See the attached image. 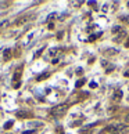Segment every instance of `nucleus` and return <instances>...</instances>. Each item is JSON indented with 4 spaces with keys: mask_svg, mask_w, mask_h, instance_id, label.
<instances>
[{
    "mask_svg": "<svg viewBox=\"0 0 129 134\" xmlns=\"http://www.w3.org/2000/svg\"><path fill=\"white\" fill-rule=\"evenodd\" d=\"M67 111H68V105L63 104V105H57V107H54V108L50 111V113H51L53 116H56V117H60V116L65 115Z\"/></svg>",
    "mask_w": 129,
    "mask_h": 134,
    "instance_id": "obj_1",
    "label": "nucleus"
},
{
    "mask_svg": "<svg viewBox=\"0 0 129 134\" xmlns=\"http://www.w3.org/2000/svg\"><path fill=\"white\" fill-rule=\"evenodd\" d=\"M128 133H129L128 124H117L111 131V134H128Z\"/></svg>",
    "mask_w": 129,
    "mask_h": 134,
    "instance_id": "obj_2",
    "label": "nucleus"
},
{
    "mask_svg": "<svg viewBox=\"0 0 129 134\" xmlns=\"http://www.w3.org/2000/svg\"><path fill=\"white\" fill-rule=\"evenodd\" d=\"M11 55H13L11 50H10V48H6V50H4V54H3V59H4V61H9L11 58Z\"/></svg>",
    "mask_w": 129,
    "mask_h": 134,
    "instance_id": "obj_3",
    "label": "nucleus"
},
{
    "mask_svg": "<svg viewBox=\"0 0 129 134\" xmlns=\"http://www.w3.org/2000/svg\"><path fill=\"white\" fill-rule=\"evenodd\" d=\"M19 78H21V71H19V69H17V71H15V73H14V82L15 83H17V82H19Z\"/></svg>",
    "mask_w": 129,
    "mask_h": 134,
    "instance_id": "obj_4",
    "label": "nucleus"
},
{
    "mask_svg": "<svg viewBox=\"0 0 129 134\" xmlns=\"http://www.w3.org/2000/svg\"><path fill=\"white\" fill-rule=\"evenodd\" d=\"M9 25H10V21H7V19H6V21H3L2 24H0V31L6 29V28L9 26Z\"/></svg>",
    "mask_w": 129,
    "mask_h": 134,
    "instance_id": "obj_5",
    "label": "nucleus"
},
{
    "mask_svg": "<svg viewBox=\"0 0 129 134\" xmlns=\"http://www.w3.org/2000/svg\"><path fill=\"white\" fill-rule=\"evenodd\" d=\"M121 97H122V91H121V90H117V91H115V94H114V100L119 101V100H121Z\"/></svg>",
    "mask_w": 129,
    "mask_h": 134,
    "instance_id": "obj_6",
    "label": "nucleus"
},
{
    "mask_svg": "<svg viewBox=\"0 0 129 134\" xmlns=\"http://www.w3.org/2000/svg\"><path fill=\"white\" fill-rule=\"evenodd\" d=\"M13 124H14V122H13V120L6 122V123H4V129H6V130H10L11 127H13Z\"/></svg>",
    "mask_w": 129,
    "mask_h": 134,
    "instance_id": "obj_7",
    "label": "nucleus"
},
{
    "mask_svg": "<svg viewBox=\"0 0 129 134\" xmlns=\"http://www.w3.org/2000/svg\"><path fill=\"white\" fill-rule=\"evenodd\" d=\"M17 116H19V117H21V116H31V113L29 112H18Z\"/></svg>",
    "mask_w": 129,
    "mask_h": 134,
    "instance_id": "obj_8",
    "label": "nucleus"
},
{
    "mask_svg": "<svg viewBox=\"0 0 129 134\" xmlns=\"http://www.w3.org/2000/svg\"><path fill=\"white\" fill-rule=\"evenodd\" d=\"M25 21H26V17H22L21 19H18V21L15 22V24H17V25H21V24H24V22H25Z\"/></svg>",
    "mask_w": 129,
    "mask_h": 134,
    "instance_id": "obj_9",
    "label": "nucleus"
},
{
    "mask_svg": "<svg viewBox=\"0 0 129 134\" xmlns=\"http://www.w3.org/2000/svg\"><path fill=\"white\" fill-rule=\"evenodd\" d=\"M112 129H114L112 126H108V127H106V130H103V133H111Z\"/></svg>",
    "mask_w": 129,
    "mask_h": 134,
    "instance_id": "obj_10",
    "label": "nucleus"
},
{
    "mask_svg": "<svg viewBox=\"0 0 129 134\" xmlns=\"http://www.w3.org/2000/svg\"><path fill=\"white\" fill-rule=\"evenodd\" d=\"M47 76H49V73H45V75H40V76H38V80L40 82V80H43V79H46Z\"/></svg>",
    "mask_w": 129,
    "mask_h": 134,
    "instance_id": "obj_11",
    "label": "nucleus"
},
{
    "mask_svg": "<svg viewBox=\"0 0 129 134\" xmlns=\"http://www.w3.org/2000/svg\"><path fill=\"white\" fill-rule=\"evenodd\" d=\"M83 83H85V80H78V82H76V87H80Z\"/></svg>",
    "mask_w": 129,
    "mask_h": 134,
    "instance_id": "obj_12",
    "label": "nucleus"
},
{
    "mask_svg": "<svg viewBox=\"0 0 129 134\" xmlns=\"http://www.w3.org/2000/svg\"><path fill=\"white\" fill-rule=\"evenodd\" d=\"M90 87L92 88H96V87H97V83H96V82H92L90 83Z\"/></svg>",
    "mask_w": 129,
    "mask_h": 134,
    "instance_id": "obj_13",
    "label": "nucleus"
},
{
    "mask_svg": "<svg viewBox=\"0 0 129 134\" xmlns=\"http://www.w3.org/2000/svg\"><path fill=\"white\" fill-rule=\"evenodd\" d=\"M32 133H33V130H28V131H24L22 134H32Z\"/></svg>",
    "mask_w": 129,
    "mask_h": 134,
    "instance_id": "obj_14",
    "label": "nucleus"
},
{
    "mask_svg": "<svg viewBox=\"0 0 129 134\" xmlns=\"http://www.w3.org/2000/svg\"><path fill=\"white\" fill-rule=\"evenodd\" d=\"M19 84H21V83H19V82H17V83H14V88H18V87H19Z\"/></svg>",
    "mask_w": 129,
    "mask_h": 134,
    "instance_id": "obj_15",
    "label": "nucleus"
},
{
    "mask_svg": "<svg viewBox=\"0 0 129 134\" xmlns=\"http://www.w3.org/2000/svg\"><path fill=\"white\" fill-rule=\"evenodd\" d=\"M124 75H125V76H126V78H128V76H129V71H126V72H125Z\"/></svg>",
    "mask_w": 129,
    "mask_h": 134,
    "instance_id": "obj_16",
    "label": "nucleus"
},
{
    "mask_svg": "<svg viewBox=\"0 0 129 134\" xmlns=\"http://www.w3.org/2000/svg\"><path fill=\"white\" fill-rule=\"evenodd\" d=\"M125 120H126V122H129V115H126V116H125Z\"/></svg>",
    "mask_w": 129,
    "mask_h": 134,
    "instance_id": "obj_17",
    "label": "nucleus"
},
{
    "mask_svg": "<svg viewBox=\"0 0 129 134\" xmlns=\"http://www.w3.org/2000/svg\"><path fill=\"white\" fill-rule=\"evenodd\" d=\"M128 7H129V2H128Z\"/></svg>",
    "mask_w": 129,
    "mask_h": 134,
    "instance_id": "obj_18",
    "label": "nucleus"
}]
</instances>
